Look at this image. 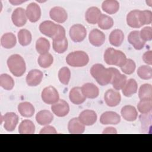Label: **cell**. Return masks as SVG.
Instances as JSON below:
<instances>
[{"label": "cell", "mask_w": 152, "mask_h": 152, "mask_svg": "<svg viewBox=\"0 0 152 152\" xmlns=\"http://www.w3.org/2000/svg\"><path fill=\"white\" fill-rule=\"evenodd\" d=\"M122 118L127 121H134L136 120L138 113L135 107L131 105H126L124 106L121 111Z\"/></svg>", "instance_id": "cell-25"}, {"label": "cell", "mask_w": 152, "mask_h": 152, "mask_svg": "<svg viewBox=\"0 0 152 152\" xmlns=\"http://www.w3.org/2000/svg\"><path fill=\"white\" fill-rule=\"evenodd\" d=\"M51 19L59 23H64L68 18L67 12L65 10L61 7H55L49 11Z\"/></svg>", "instance_id": "cell-17"}, {"label": "cell", "mask_w": 152, "mask_h": 152, "mask_svg": "<svg viewBox=\"0 0 152 152\" xmlns=\"http://www.w3.org/2000/svg\"><path fill=\"white\" fill-rule=\"evenodd\" d=\"M115 68H106L102 64L93 65L90 69V74L100 86H104L110 84Z\"/></svg>", "instance_id": "cell-2"}, {"label": "cell", "mask_w": 152, "mask_h": 152, "mask_svg": "<svg viewBox=\"0 0 152 152\" xmlns=\"http://www.w3.org/2000/svg\"><path fill=\"white\" fill-rule=\"evenodd\" d=\"M2 120L4 121L5 129L8 132H11L15 129L18 122V116L15 113L7 112L3 116Z\"/></svg>", "instance_id": "cell-9"}, {"label": "cell", "mask_w": 152, "mask_h": 152, "mask_svg": "<svg viewBox=\"0 0 152 152\" xmlns=\"http://www.w3.org/2000/svg\"><path fill=\"white\" fill-rule=\"evenodd\" d=\"M97 114L92 110H84L82 111L78 116V119L84 125L90 126L96 123L97 121Z\"/></svg>", "instance_id": "cell-15"}, {"label": "cell", "mask_w": 152, "mask_h": 152, "mask_svg": "<svg viewBox=\"0 0 152 152\" xmlns=\"http://www.w3.org/2000/svg\"><path fill=\"white\" fill-rule=\"evenodd\" d=\"M17 43L15 36L12 33H6L1 38V44L5 49H11L14 48Z\"/></svg>", "instance_id": "cell-30"}, {"label": "cell", "mask_w": 152, "mask_h": 152, "mask_svg": "<svg viewBox=\"0 0 152 152\" xmlns=\"http://www.w3.org/2000/svg\"><path fill=\"white\" fill-rule=\"evenodd\" d=\"M43 74L39 69L30 71L26 76V83L28 86L34 87L38 86L42 81Z\"/></svg>", "instance_id": "cell-16"}, {"label": "cell", "mask_w": 152, "mask_h": 152, "mask_svg": "<svg viewBox=\"0 0 152 152\" xmlns=\"http://www.w3.org/2000/svg\"><path fill=\"white\" fill-rule=\"evenodd\" d=\"M121 121V116L116 112L107 111L102 114L100 122L103 125H116Z\"/></svg>", "instance_id": "cell-14"}, {"label": "cell", "mask_w": 152, "mask_h": 152, "mask_svg": "<svg viewBox=\"0 0 152 152\" xmlns=\"http://www.w3.org/2000/svg\"><path fill=\"white\" fill-rule=\"evenodd\" d=\"M26 13L28 20L31 23H35L41 17V9L38 4L35 2H31L27 5Z\"/></svg>", "instance_id": "cell-11"}, {"label": "cell", "mask_w": 152, "mask_h": 152, "mask_svg": "<svg viewBox=\"0 0 152 152\" xmlns=\"http://www.w3.org/2000/svg\"><path fill=\"white\" fill-rule=\"evenodd\" d=\"M66 62L69 66L72 67H83L88 63L89 57L84 51H74L67 55Z\"/></svg>", "instance_id": "cell-5"}, {"label": "cell", "mask_w": 152, "mask_h": 152, "mask_svg": "<svg viewBox=\"0 0 152 152\" xmlns=\"http://www.w3.org/2000/svg\"><path fill=\"white\" fill-rule=\"evenodd\" d=\"M106 104L110 107H115L119 104L121 96L119 92L113 89H109L106 91L104 96Z\"/></svg>", "instance_id": "cell-12"}, {"label": "cell", "mask_w": 152, "mask_h": 152, "mask_svg": "<svg viewBox=\"0 0 152 152\" xmlns=\"http://www.w3.org/2000/svg\"><path fill=\"white\" fill-rule=\"evenodd\" d=\"M39 30L43 34L52 39L58 32V24L49 20L45 21L40 23Z\"/></svg>", "instance_id": "cell-8"}, {"label": "cell", "mask_w": 152, "mask_h": 152, "mask_svg": "<svg viewBox=\"0 0 152 152\" xmlns=\"http://www.w3.org/2000/svg\"><path fill=\"white\" fill-rule=\"evenodd\" d=\"M138 110L142 114H147L150 112L152 109L151 99H140L137 104Z\"/></svg>", "instance_id": "cell-39"}, {"label": "cell", "mask_w": 152, "mask_h": 152, "mask_svg": "<svg viewBox=\"0 0 152 152\" xmlns=\"http://www.w3.org/2000/svg\"><path fill=\"white\" fill-rule=\"evenodd\" d=\"M88 40L92 45L99 47L104 43L105 35L100 30L94 28L89 33Z\"/></svg>", "instance_id": "cell-18"}, {"label": "cell", "mask_w": 152, "mask_h": 152, "mask_svg": "<svg viewBox=\"0 0 152 152\" xmlns=\"http://www.w3.org/2000/svg\"><path fill=\"white\" fill-rule=\"evenodd\" d=\"M140 99H152V86L150 84L141 86L138 91Z\"/></svg>", "instance_id": "cell-37"}, {"label": "cell", "mask_w": 152, "mask_h": 152, "mask_svg": "<svg viewBox=\"0 0 152 152\" xmlns=\"http://www.w3.org/2000/svg\"><path fill=\"white\" fill-rule=\"evenodd\" d=\"M18 110L20 114L25 118L31 117L35 111L33 105L27 102L20 103L18 105Z\"/></svg>", "instance_id": "cell-27"}, {"label": "cell", "mask_w": 152, "mask_h": 152, "mask_svg": "<svg viewBox=\"0 0 152 152\" xmlns=\"http://www.w3.org/2000/svg\"><path fill=\"white\" fill-rule=\"evenodd\" d=\"M135 67V62L131 59H127L125 64L121 67V69L124 73L129 75L134 72Z\"/></svg>", "instance_id": "cell-43"}, {"label": "cell", "mask_w": 152, "mask_h": 152, "mask_svg": "<svg viewBox=\"0 0 152 152\" xmlns=\"http://www.w3.org/2000/svg\"><path fill=\"white\" fill-rule=\"evenodd\" d=\"M128 41L136 50L142 49L145 44V42L141 39L140 31L138 30H134L130 32L128 36Z\"/></svg>", "instance_id": "cell-19"}, {"label": "cell", "mask_w": 152, "mask_h": 152, "mask_svg": "<svg viewBox=\"0 0 152 152\" xmlns=\"http://www.w3.org/2000/svg\"><path fill=\"white\" fill-rule=\"evenodd\" d=\"M35 132L34 123L28 119L21 121L18 126V132L21 134H33Z\"/></svg>", "instance_id": "cell-32"}, {"label": "cell", "mask_w": 152, "mask_h": 152, "mask_svg": "<svg viewBox=\"0 0 152 152\" xmlns=\"http://www.w3.org/2000/svg\"><path fill=\"white\" fill-rule=\"evenodd\" d=\"M51 110L57 116L64 117L68 114L69 112V106L65 100L59 99L57 102L52 105Z\"/></svg>", "instance_id": "cell-10"}, {"label": "cell", "mask_w": 152, "mask_h": 152, "mask_svg": "<svg viewBox=\"0 0 152 152\" xmlns=\"http://www.w3.org/2000/svg\"><path fill=\"white\" fill-rule=\"evenodd\" d=\"M39 134H57V131L56 129L50 125H47L43 128L40 131Z\"/></svg>", "instance_id": "cell-46"}, {"label": "cell", "mask_w": 152, "mask_h": 152, "mask_svg": "<svg viewBox=\"0 0 152 152\" xmlns=\"http://www.w3.org/2000/svg\"><path fill=\"white\" fill-rule=\"evenodd\" d=\"M126 80V76L121 74L120 72L116 68H115L110 84L115 90H119L122 89V88L124 87L127 81Z\"/></svg>", "instance_id": "cell-20"}, {"label": "cell", "mask_w": 152, "mask_h": 152, "mask_svg": "<svg viewBox=\"0 0 152 152\" xmlns=\"http://www.w3.org/2000/svg\"><path fill=\"white\" fill-rule=\"evenodd\" d=\"M109 40L112 45L118 47L121 45L124 40V34L121 30L115 29L110 33Z\"/></svg>", "instance_id": "cell-28"}, {"label": "cell", "mask_w": 152, "mask_h": 152, "mask_svg": "<svg viewBox=\"0 0 152 152\" xmlns=\"http://www.w3.org/2000/svg\"><path fill=\"white\" fill-rule=\"evenodd\" d=\"M137 74L142 80H149L152 78V68L148 65L140 66L137 69Z\"/></svg>", "instance_id": "cell-41"}, {"label": "cell", "mask_w": 152, "mask_h": 152, "mask_svg": "<svg viewBox=\"0 0 152 152\" xmlns=\"http://www.w3.org/2000/svg\"><path fill=\"white\" fill-rule=\"evenodd\" d=\"M97 24L100 28L102 30H108L113 27V20L112 17L102 14L97 22Z\"/></svg>", "instance_id": "cell-35"}, {"label": "cell", "mask_w": 152, "mask_h": 152, "mask_svg": "<svg viewBox=\"0 0 152 152\" xmlns=\"http://www.w3.org/2000/svg\"><path fill=\"white\" fill-rule=\"evenodd\" d=\"M69 36L74 42H81L86 37L87 30L86 27L80 24H76L71 26L69 29Z\"/></svg>", "instance_id": "cell-7"}, {"label": "cell", "mask_w": 152, "mask_h": 152, "mask_svg": "<svg viewBox=\"0 0 152 152\" xmlns=\"http://www.w3.org/2000/svg\"><path fill=\"white\" fill-rule=\"evenodd\" d=\"M126 59V55L124 52L112 48H107L104 53V62L110 65L121 67L125 64Z\"/></svg>", "instance_id": "cell-4"}, {"label": "cell", "mask_w": 152, "mask_h": 152, "mask_svg": "<svg viewBox=\"0 0 152 152\" xmlns=\"http://www.w3.org/2000/svg\"><path fill=\"white\" fill-rule=\"evenodd\" d=\"M142 59L145 63L148 65H152V52L151 50H148L145 52L142 55Z\"/></svg>", "instance_id": "cell-47"}, {"label": "cell", "mask_w": 152, "mask_h": 152, "mask_svg": "<svg viewBox=\"0 0 152 152\" xmlns=\"http://www.w3.org/2000/svg\"><path fill=\"white\" fill-rule=\"evenodd\" d=\"M50 49L49 41L45 37H40L36 43V49L40 55L48 53Z\"/></svg>", "instance_id": "cell-34"}, {"label": "cell", "mask_w": 152, "mask_h": 152, "mask_svg": "<svg viewBox=\"0 0 152 152\" xmlns=\"http://www.w3.org/2000/svg\"><path fill=\"white\" fill-rule=\"evenodd\" d=\"M65 30L62 26L58 24V30L57 33L52 38L53 41H59L65 38Z\"/></svg>", "instance_id": "cell-45"}, {"label": "cell", "mask_w": 152, "mask_h": 152, "mask_svg": "<svg viewBox=\"0 0 152 152\" xmlns=\"http://www.w3.org/2000/svg\"><path fill=\"white\" fill-rule=\"evenodd\" d=\"M41 97L42 100L48 104H53L59 100L58 91L52 86L46 87L42 90Z\"/></svg>", "instance_id": "cell-6"}, {"label": "cell", "mask_w": 152, "mask_h": 152, "mask_svg": "<svg viewBox=\"0 0 152 152\" xmlns=\"http://www.w3.org/2000/svg\"><path fill=\"white\" fill-rule=\"evenodd\" d=\"M53 119V114L48 110H40L36 115V120L40 125H48L52 122Z\"/></svg>", "instance_id": "cell-26"}, {"label": "cell", "mask_w": 152, "mask_h": 152, "mask_svg": "<svg viewBox=\"0 0 152 152\" xmlns=\"http://www.w3.org/2000/svg\"><path fill=\"white\" fill-rule=\"evenodd\" d=\"M151 21L152 12L150 10H134L126 16L127 24L132 28H140L145 24H151Z\"/></svg>", "instance_id": "cell-1"}, {"label": "cell", "mask_w": 152, "mask_h": 152, "mask_svg": "<svg viewBox=\"0 0 152 152\" xmlns=\"http://www.w3.org/2000/svg\"><path fill=\"white\" fill-rule=\"evenodd\" d=\"M69 98L73 104L78 105L84 102L86 97L84 96L81 87H75L70 90Z\"/></svg>", "instance_id": "cell-21"}, {"label": "cell", "mask_w": 152, "mask_h": 152, "mask_svg": "<svg viewBox=\"0 0 152 152\" xmlns=\"http://www.w3.org/2000/svg\"><path fill=\"white\" fill-rule=\"evenodd\" d=\"M58 78L62 84L67 85L71 78V71L66 66L61 68L58 72Z\"/></svg>", "instance_id": "cell-42"}, {"label": "cell", "mask_w": 152, "mask_h": 152, "mask_svg": "<svg viewBox=\"0 0 152 152\" xmlns=\"http://www.w3.org/2000/svg\"><path fill=\"white\" fill-rule=\"evenodd\" d=\"M140 34L141 39L144 42L150 41L152 39V29L151 27H145L141 30Z\"/></svg>", "instance_id": "cell-44"}, {"label": "cell", "mask_w": 152, "mask_h": 152, "mask_svg": "<svg viewBox=\"0 0 152 152\" xmlns=\"http://www.w3.org/2000/svg\"><path fill=\"white\" fill-rule=\"evenodd\" d=\"M81 90L84 96L88 99H95L99 94V88L95 84L90 83L83 84Z\"/></svg>", "instance_id": "cell-23"}, {"label": "cell", "mask_w": 152, "mask_h": 152, "mask_svg": "<svg viewBox=\"0 0 152 152\" xmlns=\"http://www.w3.org/2000/svg\"><path fill=\"white\" fill-rule=\"evenodd\" d=\"M101 15V11L97 7H91L86 12L85 18L88 23L95 24L97 23Z\"/></svg>", "instance_id": "cell-24"}, {"label": "cell", "mask_w": 152, "mask_h": 152, "mask_svg": "<svg viewBox=\"0 0 152 152\" xmlns=\"http://www.w3.org/2000/svg\"><path fill=\"white\" fill-rule=\"evenodd\" d=\"M137 81L134 79L131 78L126 81L124 87L122 89V91L125 97H131L137 93Z\"/></svg>", "instance_id": "cell-29"}, {"label": "cell", "mask_w": 152, "mask_h": 152, "mask_svg": "<svg viewBox=\"0 0 152 152\" xmlns=\"http://www.w3.org/2000/svg\"><path fill=\"white\" fill-rule=\"evenodd\" d=\"M68 40L65 37L59 41H53L52 46L53 50L58 53H64L68 49Z\"/></svg>", "instance_id": "cell-40"}, {"label": "cell", "mask_w": 152, "mask_h": 152, "mask_svg": "<svg viewBox=\"0 0 152 152\" xmlns=\"http://www.w3.org/2000/svg\"><path fill=\"white\" fill-rule=\"evenodd\" d=\"M0 86L6 90H11L14 86V81L8 74H2L0 75Z\"/></svg>", "instance_id": "cell-36"}, {"label": "cell", "mask_w": 152, "mask_h": 152, "mask_svg": "<svg viewBox=\"0 0 152 152\" xmlns=\"http://www.w3.org/2000/svg\"><path fill=\"white\" fill-rule=\"evenodd\" d=\"M68 129L72 134H83L85 131V125L80 122L78 118H74L69 121Z\"/></svg>", "instance_id": "cell-22"}, {"label": "cell", "mask_w": 152, "mask_h": 152, "mask_svg": "<svg viewBox=\"0 0 152 152\" xmlns=\"http://www.w3.org/2000/svg\"><path fill=\"white\" fill-rule=\"evenodd\" d=\"M18 39L21 46H27L31 42V34L30 31L27 29H21L18 33Z\"/></svg>", "instance_id": "cell-33"}, {"label": "cell", "mask_w": 152, "mask_h": 152, "mask_svg": "<svg viewBox=\"0 0 152 152\" xmlns=\"http://www.w3.org/2000/svg\"><path fill=\"white\" fill-rule=\"evenodd\" d=\"M26 11L23 8H17L13 11L11 19L13 24L17 27H22L27 22Z\"/></svg>", "instance_id": "cell-13"}, {"label": "cell", "mask_w": 152, "mask_h": 152, "mask_svg": "<svg viewBox=\"0 0 152 152\" xmlns=\"http://www.w3.org/2000/svg\"><path fill=\"white\" fill-rule=\"evenodd\" d=\"M102 8L106 13L113 14L119 10V3L116 0H106L103 2Z\"/></svg>", "instance_id": "cell-31"}, {"label": "cell", "mask_w": 152, "mask_h": 152, "mask_svg": "<svg viewBox=\"0 0 152 152\" xmlns=\"http://www.w3.org/2000/svg\"><path fill=\"white\" fill-rule=\"evenodd\" d=\"M10 3H11L12 5H19L25 1H9Z\"/></svg>", "instance_id": "cell-49"}, {"label": "cell", "mask_w": 152, "mask_h": 152, "mask_svg": "<svg viewBox=\"0 0 152 152\" xmlns=\"http://www.w3.org/2000/svg\"><path fill=\"white\" fill-rule=\"evenodd\" d=\"M37 62L40 67L47 68L53 64V58L50 53L48 52L40 55L38 58Z\"/></svg>", "instance_id": "cell-38"}, {"label": "cell", "mask_w": 152, "mask_h": 152, "mask_svg": "<svg viewBox=\"0 0 152 152\" xmlns=\"http://www.w3.org/2000/svg\"><path fill=\"white\" fill-rule=\"evenodd\" d=\"M7 65L10 72L17 77L22 76L26 69L25 61L18 54L11 55L7 59Z\"/></svg>", "instance_id": "cell-3"}, {"label": "cell", "mask_w": 152, "mask_h": 152, "mask_svg": "<svg viewBox=\"0 0 152 152\" xmlns=\"http://www.w3.org/2000/svg\"><path fill=\"white\" fill-rule=\"evenodd\" d=\"M102 134H117V131L116 129L115 128H113V127H107L106 128Z\"/></svg>", "instance_id": "cell-48"}]
</instances>
